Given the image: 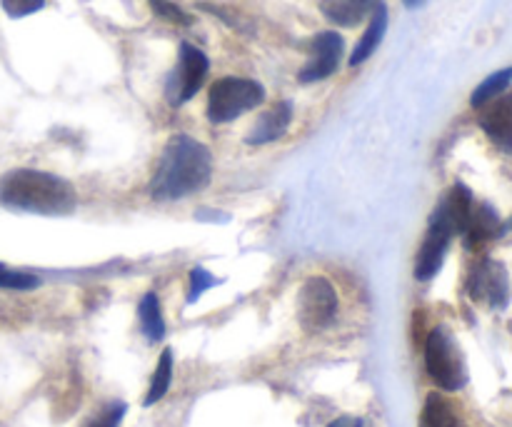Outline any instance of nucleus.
Instances as JSON below:
<instances>
[{"mask_svg": "<svg viewBox=\"0 0 512 427\" xmlns=\"http://www.w3.org/2000/svg\"><path fill=\"white\" fill-rule=\"evenodd\" d=\"M405 5H408V8H418V5H423L425 0H403Z\"/></svg>", "mask_w": 512, "mask_h": 427, "instance_id": "obj_26", "label": "nucleus"}, {"mask_svg": "<svg viewBox=\"0 0 512 427\" xmlns=\"http://www.w3.org/2000/svg\"><path fill=\"white\" fill-rule=\"evenodd\" d=\"M123 415H125V405L115 403V405H110V408L105 410L98 420H93L90 427H118L120 420H123Z\"/></svg>", "mask_w": 512, "mask_h": 427, "instance_id": "obj_24", "label": "nucleus"}, {"mask_svg": "<svg viewBox=\"0 0 512 427\" xmlns=\"http://www.w3.org/2000/svg\"><path fill=\"white\" fill-rule=\"evenodd\" d=\"M0 5H3V10L10 18H25V15L38 13L45 5V0H0Z\"/></svg>", "mask_w": 512, "mask_h": 427, "instance_id": "obj_23", "label": "nucleus"}, {"mask_svg": "<svg viewBox=\"0 0 512 427\" xmlns=\"http://www.w3.org/2000/svg\"><path fill=\"white\" fill-rule=\"evenodd\" d=\"M483 108L480 128L488 133V138L495 145H500L503 150H512V95L490 100Z\"/></svg>", "mask_w": 512, "mask_h": 427, "instance_id": "obj_10", "label": "nucleus"}, {"mask_svg": "<svg viewBox=\"0 0 512 427\" xmlns=\"http://www.w3.org/2000/svg\"><path fill=\"white\" fill-rule=\"evenodd\" d=\"M440 205L445 208V215H448L450 225H453V233L463 235L465 228H468L470 215H473V208H475L473 193H470L463 183H458L453 190H450V195Z\"/></svg>", "mask_w": 512, "mask_h": 427, "instance_id": "obj_16", "label": "nucleus"}, {"mask_svg": "<svg viewBox=\"0 0 512 427\" xmlns=\"http://www.w3.org/2000/svg\"><path fill=\"white\" fill-rule=\"evenodd\" d=\"M468 293L470 298L490 305V308H505L510 298L508 270L500 263H495V260H483L470 273Z\"/></svg>", "mask_w": 512, "mask_h": 427, "instance_id": "obj_8", "label": "nucleus"}, {"mask_svg": "<svg viewBox=\"0 0 512 427\" xmlns=\"http://www.w3.org/2000/svg\"><path fill=\"white\" fill-rule=\"evenodd\" d=\"M170 380H173V350L165 348L163 353H160L158 368H155L153 378H150L148 395H145V405H148V408L165 398V393L170 390Z\"/></svg>", "mask_w": 512, "mask_h": 427, "instance_id": "obj_18", "label": "nucleus"}, {"mask_svg": "<svg viewBox=\"0 0 512 427\" xmlns=\"http://www.w3.org/2000/svg\"><path fill=\"white\" fill-rule=\"evenodd\" d=\"M425 370L435 380V385L448 393H455L468 383L463 353H460L453 333L443 325H438L425 340Z\"/></svg>", "mask_w": 512, "mask_h": 427, "instance_id": "obj_4", "label": "nucleus"}, {"mask_svg": "<svg viewBox=\"0 0 512 427\" xmlns=\"http://www.w3.org/2000/svg\"><path fill=\"white\" fill-rule=\"evenodd\" d=\"M380 0H320V13L335 25H343V28H355L358 23H363L375 8H378Z\"/></svg>", "mask_w": 512, "mask_h": 427, "instance_id": "obj_13", "label": "nucleus"}, {"mask_svg": "<svg viewBox=\"0 0 512 427\" xmlns=\"http://www.w3.org/2000/svg\"><path fill=\"white\" fill-rule=\"evenodd\" d=\"M210 60L195 45L183 43L180 45L178 65H175L173 73L168 75V83H165V95H168L170 105H183L203 88L205 78H208Z\"/></svg>", "mask_w": 512, "mask_h": 427, "instance_id": "obj_6", "label": "nucleus"}, {"mask_svg": "<svg viewBox=\"0 0 512 427\" xmlns=\"http://www.w3.org/2000/svg\"><path fill=\"white\" fill-rule=\"evenodd\" d=\"M138 315H140V328H143L145 338H148L150 343H158V340L165 338V320H163V313H160L158 295L145 293L138 305Z\"/></svg>", "mask_w": 512, "mask_h": 427, "instance_id": "obj_17", "label": "nucleus"}, {"mask_svg": "<svg viewBox=\"0 0 512 427\" xmlns=\"http://www.w3.org/2000/svg\"><path fill=\"white\" fill-rule=\"evenodd\" d=\"M385 30H388V8H385L383 3H378V8L370 13V23L368 28H365L363 38L358 40L353 55H350V65H353V68L355 65H363L365 60L378 50V45L383 43L385 38Z\"/></svg>", "mask_w": 512, "mask_h": 427, "instance_id": "obj_14", "label": "nucleus"}, {"mask_svg": "<svg viewBox=\"0 0 512 427\" xmlns=\"http://www.w3.org/2000/svg\"><path fill=\"white\" fill-rule=\"evenodd\" d=\"M343 50V35L335 33V30H323V33L315 35L313 48H310V60L300 70V83H318V80L330 78L338 70Z\"/></svg>", "mask_w": 512, "mask_h": 427, "instance_id": "obj_9", "label": "nucleus"}, {"mask_svg": "<svg viewBox=\"0 0 512 427\" xmlns=\"http://www.w3.org/2000/svg\"><path fill=\"white\" fill-rule=\"evenodd\" d=\"M220 280L213 278V275L208 273L205 268H193L190 270V293H188V303L193 305L195 300L200 298V295L205 293V290H210L213 285H218Z\"/></svg>", "mask_w": 512, "mask_h": 427, "instance_id": "obj_22", "label": "nucleus"}, {"mask_svg": "<svg viewBox=\"0 0 512 427\" xmlns=\"http://www.w3.org/2000/svg\"><path fill=\"white\" fill-rule=\"evenodd\" d=\"M503 230H505L503 220L498 218V213H495L490 205L475 203L473 215H470L468 228H465L463 238H465V243H468V248H480V245H485L488 240L498 238Z\"/></svg>", "mask_w": 512, "mask_h": 427, "instance_id": "obj_12", "label": "nucleus"}, {"mask_svg": "<svg viewBox=\"0 0 512 427\" xmlns=\"http://www.w3.org/2000/svg\"><path fill=\"white\" fill-rule=\"evenodd\" d=\"M40 280L35 275L28 273H15V270H8L3 263H0V288L8 290H33L38 288Z\"/></svg>", "mask_w": 512, "mask_h": 427, "instance_id": "obj_20", "label": "nucleus"}, {"mask_svg": "<svg viewBox=\"0 0 512 427\" xmlns=\"http://www.w3.org/2000/svg\"><path fill=\"white\" fill-rule=\"evenodd\" d=\"M510 83H512V68L498 70V73H493L490 78H485L483 83L475 88V93L470 95V105H473V108H483V105H488L490 100L500 98V95L508 90Z\"/></svg>", "mask_w": 512, "mask_h": 427, "instance_id": "obj_19", "label": "nucleus"}, {"mask_svg": "<svg viewBox=\"0 0 512 427\" xmlns=\"http://www.w3.org/2000/svg\"><path fill=\"white\" fill-rule=\"evenodd\" d=\"M290 123H293V103L283 100V103L273 105V108L265 110V113L255 120L253 130L248 133L245 143L248 145L275 143V140H280L285 133H288Z\"/></svg>", "mask_w": 512, "mask_h": 427, "instance_id": "obj_11", "label": "nucleus"}, {"mask_svg": "<svg viewBox=\"0 0 512 427\" xmlns=\"http://www.w3.org/2000/svg\"><path fill=\"white\" fill-rule=\"evenodd\" d=\"M0 203L25 213L68 215L78 208V195L73 185L58 175L18 168L0 178Z\"/></svg>", "mask_w": 512, "mask_h": 427, "instance_id": "obj_2", "label": "nucleus"}, {"mask_svg": "<svg viewBox=\"0 0 512 427\" xmlns=\"http://www.w3.org/2000/svg\"><path fill=\"white\" fill-rule=\"evenodd\" d=\"M505 230H512V215H510V220H508V223H505Z\"/></svg>", "mask_w": 512, "mask_h": 427, "instance_id": "obj_27", "label": "nucleus"}, {"mask_svg": "<svg viewBox=\"0 0 512 427\" xmlns=\"http://www.w3.org/2000/svg\"><path fill=\"white\" fill-rule=\"evenodd\" d=\"M148 3H150V8H153L155 15L170 20V23H175V25H190V23H193V18H190V15L185 13L183 8H180V5L170 3V0H148Z\"/></svg>", "mask_w": 512, "mask_h": 427, "instance_id": "obj_21", "label": "nucleus"}, {"mask_svg": "<svg viewBox=\"0 0 512 427\" xmlns=\"http://www.w3.org/2000/svg\"><path fill=\"white\" fill-rule=\"evenodd\" d=\"M420 427H468L453 400L440 393H430L420 413Z\"/></svg>", "mask_w": 512, "mask_h": 427, "instance_id": "obj_15", "label": "nucleus"}, {"mask_svg": "<svg viewBox=\"0 0 512 427\" xmlns=\"http://www.w3.org/2000/svg\"><path fill=\"white\" fill-rule=\"evenodd\" d=\"M338 315V293L328 278H308L298 293V320L305 333H320Z\"/></svg>", "mask_w": 512, "mask_h": 427, "instance_id": "obj_5", "label": "nucleus"}, {"mask_svg": "<svg viewBox=\"0 0 512 427\" xmlns=\"http://www.w3.org/2000/svg\"><path fill=\"white\" fill-rule=\"evenodd\" d=\"M265 100V88L250 78H220L210 85L208 120L215 125L230 123L240 115L250 113Z\"/></svg>", "mask_w": 512, "mask_h": 427, "instance_id": "obj_3", "label": "nucleus"}, {"mask_svg": "<svg viewBox=\"0 0 512 427\" xmlns=\"http://www.w3.org/2000/svg\"><path fill=\"white\" fill-rule=\"evenodd\" d=\"M328 427H368V423L360 418H353V415H343V418L333 420Z\"/></svg>", "mask_w": 512, "mask_h": 427, "instance_id": "obj_25", "label": "nucleus"}, {"mask_svg": "<svg viewBox=\"0 0 512 427\" xmlns=\"http://www.w3.org/2000/svg\"><path fill=\"white\" fill-rule=\"evenodd\" d=\"M213 175V155L200 140L175 135L168 140L160 163L150 178V195L155 200H180L200 193Z\"/></svg>", "mask_w": 512, "mask_h": 427, "instance_id": "obj_1", "label": "nucleus"}, {"mask_svg": "<svg viewBox=\"0 0 512 427\" xmlns=\"http://www.w3.org/2000/svg\"><path fill=\"white\" fill-rule=\"evenodd\" d=\"M453 235V225H450L448 215H445V208L438 205V210L430 218L428 233H425L423 245H420L418 258H415V278L420 283H428V280H433L440 273Z\"/></svg>", "mask_w": 512, "mask_h": 427, "instance_id": "obj_7", "label": "nucleus"}]
</instances>
